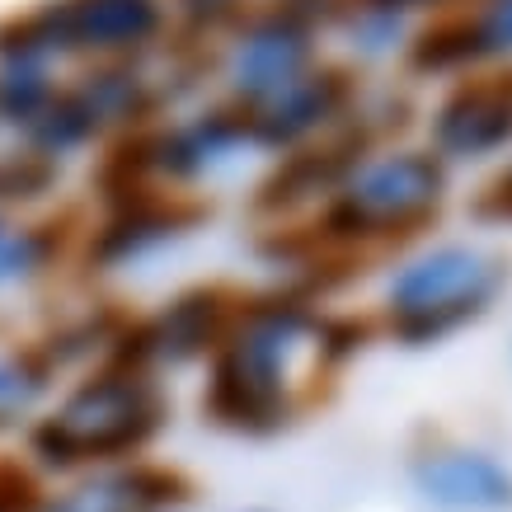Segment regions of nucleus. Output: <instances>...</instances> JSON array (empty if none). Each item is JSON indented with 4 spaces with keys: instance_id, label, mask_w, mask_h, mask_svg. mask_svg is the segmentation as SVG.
Segmentation results:
<instances>
[{
    "instance_id": "14",
    "label": "nucleus",
    "mask_w": 512,
    "mask_h": 512,
    "mask_svg": "<svg viewBox=\"0 0 512 512\" xmlns=\"http://www.w3.org/2000/svg\"><path fill=\"white\" fill-rule=\"evenodd\" d=\"M188 503V480L174 466L127 461V466L90 470L66 494L47 498L43 512H174Z\"/></svg>"
},
{
    "instance_id": "20",
    "label": "nucleus",
    "mask_w": 512,
    "mask_h": 512,
    "mask_svg": "<svg viewBox=\"0 0 512 512\" xmlns=\"http://www.w3.org/2000/svg\"><path fill=\"white\" fill-rule=\"evenodd\" d=\"M461 10L480 66H512V0H466Z\"/></svg>"
},
{
    "instance_id": "3",
    "label": "nucleus",
    "mask_w": 512,
    "mask_h": 512,
    "mask_svg": "<svg viewBox=\"0 0 512 512\" xmlns=\"http://www.w3.org/2000/svg\"><path fill=\"white\" fill-rule=\"evenodd\" d=\"M170 423V395L160 376L99 362L66 390L57 409L29 428V456L43 470H109L141 461Z\"/></svg>"
},
{
    "instance_id": "24",
    "label": "nucleus",
    "mask_w": 512,
    "mask_h": 512,
    "mask_svg": "<svg viewBox=\"0 0 512 512\" xmlns=\"http://www.w3.org/2000/svg\"><path fill=\"white\" fill-rule=\"evenodd\" d=\"M470 212H475L480 221H512V165L508 170H498L494 179L475 193Z\"/></svg>"
},
{
    "instance_id": "8",
    "label": "nucleus",
    "mask_w": 512,
    "mask_h": 512,
    "mask_svg": "<svg viewBox=\"0 0 512 512\" xmlns=\"http://www.w3.org/2000/svg\"><path fill=\"white\" fill-rule=\"evenodd\" d=\"M428 146L456 165H489L512 151V66H480L456 76L428 109Z\"/></svg>"
},
{
    "instance_id": "6",
    "label": "nucleus",
    "mask_w": 512,
    "mask_h": 512,
    "mask_svg": "<svg viewBox=\"0 0 512 512\" xmlns=\"http://www.w3.org/2000/svg\"><path fill=\"white\" fill-rule=\"evenodd\" d=\"M320 57V33L301 24L292 10H282L278 0L254 5L217 47V71L226 80V99L235 109H264L268 99L292 90L296 80H306Z\"/></svg>"
},
{
    "instance_id": "5",
    "label": "nucleus",
    "mask_w": 512,
    "mask_h": 512,
    "mask_svg": "<svg viewBox=\"0 0 512 512\" xmlns=\"http://www.w3.org/2000/svg\"><path fill=\"white\" fill-rule=\"evenodd\" d=\"M245 306V292H235L226 282H198L160 301L151 315H127L118 329L109 357L118 367H137V372H179L193 362H212L221 339L231 334L235 315Z\"/></svg>"
},
{
    "instance_id": "10",
    "label": "nucleus",
    "mask_w": 512,
    "mask_h": 512,
    "mask_svg": "<svg viewBox=\"0 0 512 512\" xmlns=\"http://www.w3.org/2000/svg\"><path fill=\"white\" fill-rule=\"evenodd\" d=\"M207 217V207L188 193H165V188H151L132 202H118V207H104V217L85 226L80 235V264L85 273H118V268L146 264L151 254L170 249L174 240H184L198 221Z\"/></svg>"
},
{
    "instance_id": "9",
    "label": "nucleus",
    "mask_w": 512,
    "mask_h": 512,
    "mask_svg": "<svg viewBox=\"0 0 512 512\" xmlns=\"http://www.w3.org/2000/svg\"><path fill=\"white\" fill-rule=\"evenodd\" d=\"M62 52L80 62H151L174 38L170 0H47Z\"/></svg>"
},
{
    "instance_id": "13",
    "label": "nucleus",
    "mask_w": 512,
    "mask_h": 512,
    "mask_svg": "<svg viewBox=\"0 0 512 512\" xmlns=\"http://www.w3.org/2000/svg\"><path fill=\"white\" fill-rule=\"evenodd\" d=\"M409 480L442 512H512V466L489 447L433 442L409 461Z\"/></svg>"
},
{
    "instance_id": "15",
    "label": "nucleus",
    "mask_w": 512,
    "mask_h": 512,
    "mask_svg": "<svg viewBox=\"0 0 512 512\" xmlns=\"http://www.w3.org/2000/svg\"><path fill=\"white\" fill-rule=\"evenodd\" d=\"M404 66L414 76H466V71H480V52H475V38H470L466 10H451V15L423 19L409 47H404Z\"/></svg>"
},
{
    "instance_id": "19",
    "label": "nucleus",
    "mask_w": 512,
    "mask_h": 512,
    "mask_svg": "<svg viewBox=\"0 0 512 512\" xmlns=\"http://www.w3.org/2000/svg\"><path fill=\"white\" fill-rule=\"evenodd\" d=\"M62 184V165L47 160L43 151H0V207H24V202H43Z\"/></svg>"
},
{
    "instance_id": "21",
    "label": "nucleus",
    "mask_w": 512,
    "mask_h": 512,
    "mask_svg": "<svg viewBox=\"0 0 512 512\" xmlns=\"http://www.w3.org/2000/svg\"><path fill=\"white\" fill-rule=\"evenodd\" d=\"M170 5H174V29H184L188 38H202V43H221L264 0H170Z\"/></svg>"
},
{
    "instance_id": "1",
    "label": "nucleus",
    "mask_w": 512,
    "mask_h": 512,
    "mask_svg": "<svg viewBox=\"0 0 512 512\" xmlns=\"http://www.w3.org/2000/svg\"><path fill=\"white\" fill-rule=\"evenodd\" d=\"M320 315V301L296 287L245 296L231 334L207 362L202 414L240 437L282 433L325 372Z\"/></svg>"
},
{
    "instance_id": "7",
    "label": "nucleus",
    "mask_w": 512,
    "mask_h": 512,
    "mask_svg": "<svg viewBox=\"0 0 512 512\" xmlns=\"http://www.w3.org/2000/svg\"><path fill=\"white\" fill-rule=\"evenodd\" d=\"M362 104V99H357ZM381 137L362 123V113H348V123H339L329 137L301 146V151H287L268 165V174L254 184V198L249 207L268 221V226H287V221L315 217L334 193L343 188V179L372 156Z\"/></svg>"
},
{
    "instance_id": "2",
    "label": "nucleus",
    "mask_w": 512,
    "mask_h": 512,
    "mask_svg": "<svg viewBox=\"0 0 512 512\" xmlns=\"http://www.w3.org/2000/svg\"><path fill=\"white\" fill-rule=\"evenodd\" d=\"M451 198V165L428 141H390L362 160L306 221L320 259L362 264L376 249L414 245Z\"/></svg>"
},
{
    "instance_id": "11",
    "label": "nucleus",
    "mask_w": 512,
    "mask_h": 512,
    "mask_svg": "<svg viewBox=\"0 0 512 512\" xmlns=\"http://www.w3.org/2000/svg\"><path fill=\"white\" fill-rule=\"evenodd\" d=\"M245 151H254V141H249V113L235 109L231 99L202 104L188 118L151 127V165H156V184L165 193H188L193 198V188L212 184Z\"/></svg>"
},
{
    "instance_id": "27",
    "label": "nucleus",
    "mask_w": 512,
    "mask_h": 512,
    "mask_svg": "<svg viewBox=\"0 0 512 512\" xmlns=\"http://www.w3.org/2000/svg\"><path fill=\"white\" fill-rule=\"evenodd\" d=\"M254 512H264V508H254Z\"/></svg>"
},
{
    "instance_id": "17",
    "label": "nucleus",
    "mask_w": 512,
    "mask_h": 512,
    "mask_svg": "<svg viewBox=\"0 0 512 512\" xmlns=\"http://www.w3.org/2000/svg\"><path fill=\"white\" fill-rule=\"evenodd\" d=\"M52 376H57V367L38 343L0 353V428H15V423L29 419L52 390Z\"/></svg>"
},
{
    "instance_id": "12",
    "label": "nucleus",
    "mask_w": 512,
    "mask_h": 512,
    "mask_svg": "<svg viewBox=\"0 0 512 512\" xmlns=\"http://www.w3.org/2000/svg\"><path fill=\"white\" fill-rule=\"evenodd\" d=\"M357 99H362V85H357L353 66L320 62L306 80H296L292 90H282L264 109L249 113V141H254V151L278 160L287 151H301V146L329 137L339 123H348Z\"/></svg>"
},
{
    "instance_id": "23",
    "label": "nucleus",
    "mask_w": 512,
    "mask_h": 512,
    "mask_svg": "<svg viewBox=\"0 0 512 512\" xmlns=\"http://www.w3.org/2000/svg\"><path fill=\"white\" fill-rule=\"evenodd\" d=\"M47 494L24 461H0V512H43Z\"/></svg>"
},
{
    "instance_id": "22",
    "label": "nucleus",
    "mask_w": 512,
    "mask_h": 512,
    "mask_svg": "<svg viewBox=\"0 0 512 512\" xmlns=\"http://www.w3.org/2000/svg\"><path fill=\"white\" fill-rule=\"evenodd\" d=\"M376 334V325L367 315H353V311H325L320 315V362L325 372H339L343 362H353L367 339Z\"/></svg>"
},
{
    "instance_id": "26",
    "label": "nucleus",
    "mask_w": 512,
    "mask_h": 512,
    "mask_svg": "<svg viewBox=\"0 0 512 512\" xmlns=\"http://www.w3.org/2000/svg\"><path fill=\"white\" fill-rule=\"evenodd\" d=\"M5 235H10V221H5V217H0V240H5Z\"/></svg>"
},
{
    "instance_id": "18",
    "label": "nucleus",
    "mask_w": 512,
    "mask_h": 512,
    "mask_svg": "<svg viewBox=\"0 0 512 512\" xmlns=\"http://www.w3.org/2000/svg\"><path fill=\"white\" fill-rule=\"evenodd\" d=\"M62 80L52 76V66H0V123L29 132L57 99Z\"/></svg>"
},
{
    "instance_id": "25",
    "label": "nucleus",
    "mask_w": 512,
    "mask_h": 512,
    "mask_svg": "<svg viewBox=\"0 0 512 512\" xmlns=\"http://www.w3.org/2000/svg\"><path fill=\"white\" fill-rule=\"evenodd\" d=\"M376 5H390V10H400L409 19H437V15H451V10H461L466 0H376Z\"/></svg>"
},
{
    "instance_id": "4",
    "label": "nucleus",
    "mask_w": 512,
    "mask_h": 512,
    "mask_svg": "<svg viewBox=\"0 0 512 512\" xmlns=\"http://www.w3.org/2000/svg\"><path fill=\"white\" fill-rule=\"evenodd\" d=\"M512 282V259L484 240H428L409 249L381 287V329L404 348L480 325Z\"/></svg>"
},
{
    "instance_id": "16",
    "label": "nucleus",
    "mask_w": 512,
    "mask_h": 512,
    "mask_svg": "<svg viewBox=\"0 0 512 512\" xmlns=\"http://www.w3.org/2000/svg\"><path fill=\"white\" fill-rule=\"evenodd\" d=\"M334 29L343 33V43L353 47L362 62H386V57L409 47L419 24L400 10H390V5H376V0H343V15Z\"/></svg>"
}]
</instances>
